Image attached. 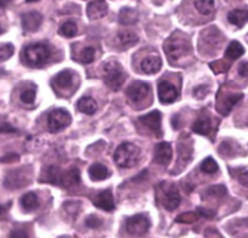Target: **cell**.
Wrapping results in <instances>:
<instances>
[{
    "instance_id": "obj_11",
    "label": "cell",
    "mask_w": 248,
    "mask_h": 238,
    "mask_svg": "<svg viewBox=\"0 0 248 238\" xmlns=\"http://www.w3.org/2000/svg\"><path fill=\"white\" fill-rule=\"evenodd\" d=\"M158 97L162 104H173L178 99V90L173 84L164 80L158 84Z\"/></svg>"
},
{
    "instance_id": "obj_39",
    "label": "cell",
    "mask_w": 248,
    "mask_h": 238,
    "mask_svg": "<svg viewBox=\"0 0 248 238\" xmlns=\"http://www.w3.org/2000/svg\"><path fill=\"white\" fill-rule=\"evenodd\" d=\"M194 92L195 96H196L197 99H203V97L206 96L207 92H208V88H207V85H201V87L197 88Z\"/></svg>"
},
{
    "instance_id": "obj_5",
    "label": "cell",
    "mask_w": 248,
    "mask_h": 238,
    "mask_svg": "<svg viewBox=\"0 0 248 238\" xmlns=\"http://www.w3.org/2000/svg\"><path fill=\"white\" fill-rule=\"evenodd\" d=\"M102 72H104V80L112 90H119L125 80V74L117 61H108L102 66Z\"/></svg>"
},
{
    "instance_id": "obj_15",
    "label": "cell",
    "mask_w": 248,
    "mask_h": 238,
    "mask_svg": "<svg viewBox=\"0 0 248 238\" xmlns=\"http://www.w3.org/2000/svg\"><path fill=\"white\" fill-rule=\"evenodd\" d=\"M173 149L168 142H161L155 149V162L161 165H167L171 161Z\"/></svg>"
},
{
    "instance_id": "obj_29",
    "label": "cell",
    "mask_w": 248,
    "mask_h": 238,
    "mask_svg": "<svg viewBox=\"0 0 248 238\" xmlns=\"http://www.w3.org/2000/svg\"><path fill=\"white\" fill-rule=\"evenodd\" d=\"M195 6H196L197 11L202 15H211L214 8V1H209V0H203V1H195Z\"/></svg>"
},
{
    "instance_id": "obj_27",
    "label": "cell",
    "mask_w": 248,
    "mask_h": 238,
    "mask_svg": "<svg viewBox=\"0 0 248 238\" xmlns=\"http://www.w3.org/2000/svg\"><path fill=\"white\" fill-rule=\"evenodd\" d=\"M243 54H245V49H243L242 45L238 42H236V40H233V42H231L229 44L228 49H226L225 57L233 61V60H237L238 57L242 56Z\"/></svg>"
},
{
    "instance_id": "obj_24",
    "label": "cell",
    "mask_w": 248,
    "mask_h": 238,
    "mask_svg": "<svg viewBox=\"0 0 248 238\" xmlns=\"http://www.w3.org/2000/svg\"><path fill=\"white\" fill-rule=\"evenodd\" d=\"M20 203L25 211H33L39 207V199L34 192H28L21 197Z\"/></svg>"
},
{
    "instance_id": "obj_2",
    "label": "cell",
    "mask_w": 248,
    "mask_h": 238,
    "mask_svg": "<svg viewBox=\"0 0 248 238\" xmlns=\"http://www.w3.org/2000/svg\"><path fill=\"white\" fill-rule=\"evenodd\" d=\"M113 159L119 168H132L140 159V149L130 142H123L114 151Z\"/></svg>"
},
{
    "instance_id": "obj_12",
    "label": "cell",
    "mask_w": 248,
    "mask_h": 238,
    "mask_svg": "<svg viewBox=\"0 0 248 238\" xmlns=\"http://www.w3.org/2000/svg\"><path fill=\"white\" fill-rule=\"evenodd\" d=\"M243 97L242 94H228L223 97L218 96V106L217 109L220 114L223 116H228L229 112L232 109V107L237 104L238 101H241Z\"/></svg>"
},
{
    "instance_id": "obj_9",
    "label": "cell",
    "mask_w": 248,
    "mask_h": 238,
    "mask_svg": "<svg viewBox=\"0 0 248 238\" xmlns=\"http://www.w3.org/2000/svg\"><path fill=\"white\" fill-rule=\"evenodd\" d=\"M161 120L162 114L158 111H152L139 118V122L142 123V125H145L147 129L151 130L157 137H161L163 135V133H162Z\"/></svg>"
},
{
    "instance_id": "obj_22",
    "label": "cell",
    "mask_w": 248,
    "mask_h": 238,
    "mask_svg": "<svg viewBox=\"0 0 248 238\" xmlns=\"http://www.w3.org/2000/svg\"><path fill=\"white\" fill-rule=\"evenodd\" d=\"M139 20V14L135 9L123 8L119 13V22L124 26H132L138 22Z\"/></svg>"
},
{
    "instance_id": "obj_47",
    "label": "cell",
    "mask_w": 248,
    "mask_h": 238,
    "mask_svg": "<svg viewBox=\"0 0 248 238\" xmlns=\"http://www.w3.org/2000/svg\"><path fill=\"white\" fill-rule=\"evenodd\" d=\"M60 238H68V237H65V236H63V237H60Z\"/></svg>"
},
{
    "instance_id": "obj_3",
    "label": "cell",
    "mask_w": 248,
    "mask_h": 238,
    "mask_svg": "<svg viewBox=\"0 0 248 238\" xmlns=\"http://www.w3.org/2000/svg\"><path fill=\"white\" fill-rule=\"evenodd\" d=\"M50 57V49L45 44H31L22 51L23 62L30 67L43 66Z\"/></svg>"
},
{
    "instance_id": "obj_20",
    "label": "cell",
    "mask_w": 248,
    "mask_h": 238,
    "mask_svg": "<svg viewBox=\"0 0 248 238\" xmlns=\"http://www.w3.org/2000/svg\"><path fill=\"white\" fill-rule=\"evenodd\" d=\"M228 21L231 25L242 28L248 22V10L246 9H235L228 14Z\"/></svg>"
},
{
    "instance_id": "obj_21",
    "label": "cell",
    "mask_w": 248,
    "mask_h": 238,
    "mask_svg": "<svg viewBox=\"0 0 248 238\" xmlns=\"http://www.w3.org/2000/svg\"><path fill=\"white\" fill-rule=\"evenodd\" d=\"M88 173H89V176L93 181H102V180L109 178V175H111L108 169L100 163L93 164L89 168V171H88Z\"/></svg>"
},
{
    "instance_id": "obj_37",
    "label": "cell",
    "mask_w": 248,
    "mask_h": 238,
    "mask_svg": "<svg viewBox=\"0 0 248 238\" xmlns=\"http://www.w3.org/2000/svg\"><path fill=\"white\" fill-rule=\"evenodd\" d=\"M209 66H211V70L214 73H224L229 70V65L224 61H216V62H212Z\"/></svg>"
},
{
    "instance_id": "obj_10",
    "label": "cell",
    "mask_w": 248,
    "mask_h": 238,
    "mask_svg": "<svg viewBox=\"0 0 248 238\" xmlns=\"http://www.w3.org/2000/svg\"><path fill=\"white\" fill-rule=\"evenodd\" d=\"M150 87L147 83L144 82H134L128 87L127 96L133 102H140L149 95Z\"/></svg>"
},
{
    "instance_id": "obj_46",
    "label": "cell",
    "mask_w": 248,
    "mask_h": 238,
    "mask_svg": "<svg viewBox=\"0 0 248 238\" xmlns=\"http://www.w3.org/2000/svg\"><path fill=\"white\" fill-rule=\"evenodd\" d=\"M1 33H3V30H1V27H0V34H1Z\"/></svg>"
},
{
    "instance_id": "obj_28",
    "label": "cell",
    "mask_w": 248,
    "mask_h": 238,
    "mask_svg": "<svg viewBox=\"0 0 248 238\" xmlns=\"http://www.w3.org/2000/svg\"><path fill=\"white\" fill-rule=\"evenodd\" d=\"M59 33L61 35H63V37L67 38L75 37L77 34V25L73 21H67V22H65L60 27Z\"/></svg>"
},
{
    "instance_id": "obj_42",
    "label": "cell",
    "mask_w": 248,
    "mask_h": 238,
    "mask_svg": "<svg viewBox=\"0 0 248 238\" xmlns=\"http://www.w3.org/2000/svg\"><path fill=\"white\" fill-rule=\"evenodd\" d=\"M16 132L14 128H11L10 125H0V133H14Z\"/></svg>"
},
{
    "instance_id": "obj_35",
    "label": "cell",
    "mask_w": 248,
    "mask_h": 238,
    "mask_svg": "<svg viewBox=\"0 0 248 238\" xmlns=\"http://www.w3.org/2000/svg\"><path fill=\"white\" fill-rule=\"evenodd\" d=\"M85 225L89 228H99L102 225V221L99 216L92 214V215L87 216V219H85Z\"/></svg>"
},
{
    "instance_id": "obj_23",
    "label": "cell",
    "mask_w": 248,
    "mask_h": 238,
    "mask_svg": "<svg viewBox=\"0 0 248 238\" xmlns=\"http://www.w3.org/2000/svg\"><path fill=\"white\" fill-rule=\"evenodd\" d=\"M77 108H78V111H80L82 113L92 116V114H94L95 112H96L97 104H96V101H95L93 97L83 96L82 99L78 100Z\"/></svg>"
},
{
    "instance_id": "obj_7",
    "label": "cell",
    "mask_w": 248,
    "mask_h": 238,
    "mask_svg": "<svg viewBox=\"0 0 248 238\" xmlns=\"http://www.w3.org/2000/svg\"><path fill=\"white\" fill-rule=\"evenodd\" d=\"M127 232L132 236H142L149 231L150 220L144 214H137L127 219L125 223Z\"/></svg>"
},
{
    "instance_id": "obj_33",
    "label": "cell",
    "mask_w": 248,
    "mask_h": 238,
    "mask_svg": "<svg viewBox=\"0 0 248 238\" xmlns=\"http://www.w3.org/2000/svg\"><path fill=\"white\" fill-rule=\"evenodd\" d=\"M199 219V215L196 213H191V211H187V213H184L181 215H179L175 219L176 223H192Z\"/></svg>"
},
{
    "instance_id": "obj_16",
    "label": "cell",
    "mask_w": 248,
    "mask_h": 238,
    "mask_svg": "<svg viewBox=\"0 0 248 238\" xmlns=\"http://www.w3.org/2000/svg\"><path fill=\"white\" fill-rule=\"evenodd\" d=\"M43 17L37 11H31L22 16V27L26 32H35L42 26Z\"/></svg>"
},
{
    "instance_id": "obj_34",
    "label": "cell",
    "mask_w": 248,
    "mask_h": 238,
    "mask_svg": "<svg viewBox=\"0 0 248 238\" xmlns=\"http://www.w3.org/2000/svg\"><path fill=\"white\" fill-rule=\"evenodd\" d=\"M207 193H208L209 196L220 198V197L225 196V194L228 193V191H226V187L223 186V185H214V186H211L207 190Z\"/></svg>"
},
{
    "instance_id": "obj_36",
    "label": "cell",
    "mask_w": 248,
    "mask_h": 238,
    "mask_svg": "<svg viewBox=\"0 0 248 238\" xmlns=\"http://www.w3.org/2000/svg\"><path fill=\"white\" fill-rule=\"evenodd\" d=\"M21 101L26 104H31L35 100V91L33 89H27L21 94Z\"/></svg>"
},
{
    "instance_id": "obj_38",
    "label": "cell",
    "mask_w": 248,
    "mask_h": 238,
    "mask_svg": "<svg viewBox=\"0 0 248 238\" xmlns=\"http://www.w3.org/2000/svg\"><path fill=\"white\" fill-rule=\"evenodd\" d=\"M238 181L242 186L247 187L248 189V169H243L238 174Z\"/></svg>"
},
{
    "instance_id": "obj_17",
    "label": "cell",
    "mask_w": 248,
    "mask_h": 238,
    "mask_svg": "<svg viewBox=\"0 0 248 238\" xmlns=\"http://www.w3.org/2000/svg\"><path fill=\"white\" fill-rule=\"evenodd\" d=\"M108 5L105 1H90L87 8V15L90 20H100L106 16Z\"/></svg>"
},
{
    "instance_id": "obj_30",
    "label": "cell",
    "mask_w": 248,
    "mask_h": 238,
    "mask_svg": "<svg viewBox=\"0 0 248 238\" xmlns=\"http://www.w3.org/2000/svg\"><path fill=\"white\" fill-rule=\"evenodd\" d=\"M218 164L212 157H207L201 163V170L206 174H214L218 171Z\"/></svg>"
},
{
    "instance_id": "obj_43",
    "label": "cell",
    "mask_w": 248,
    "mask_h": 238,
    "mask_svg": "<svg viewBox=\"0 0 248 238\" xmlns=\"http://www.w3.org/2000/svg\"><path fill=\"white\" fill-rule=\"evenodd\" d=\"M18 159V156H16V154H9V156H6L5 158H1V162H11V161H17Z\"/></svg>"
},
{
    "instance_id": "obj_41",
    "label": "cell",
    "mask_w": 248,
    "mask_h": 238,
    "mask_svg": "<svg viewBox=\"0 0 248 238\" xmlns=\"http://www.w3.org/2000/svg\"><path fill=\"white\" fill-rule=\"evenodd\" d=\"M238 74L241 77L248 78V62H242L238 66Z\"/></svg>"
},
{
    "instance_id": "obj_45",
    "label": "cell",
    "mask_w": 248,
    "mask_h": 238,
    "mask_svg": "<svg viewBox=\"0 0 248 238\" xmlns=\"http://www.w3.org/2000/svg\"><path fill=\"white\" fill-rule=\"evenodd\" d=\"M8 5V3L6 1H4V3H0V8H4V6Z\"/></svg>"
},
{
    "instance_id": "obj_40",
    "label": "cell",
    "mask_w": 248,
    "mask_h": 238,
    "mask_svg": "<svg viewBox=\"0 0 248 238\" xmlns=\"http://www.w3.org/2000/svg\"><path fill=\"white\" fill-rule=\"evenodd\" d=\"M10 238H28V235L25 230H20V228H17V230L11 231Z\"/></svg>"
},
{
    "instance_id": "obj_1",
    "label": "cell",
    "mask_w": 248,
    "mask_h": 238,
    "mask_svg": "<svg viewBox=\"0 0 248 238\" xmlns=\"http://www.w3.org/2000/svg\"><path fill=\"white\" fill-rule=\"evenodd\" d=\"M164 51H166L167 56H168L169 62L175 63L180 59L191 54L192 46L187 38L180 35L179 33H175V34L170 35L166 40V43H164Z\"/></svg>"
},
{
    "instance_id": "obj_44",
    "label": "cell",
    "mask_w": 248,
    "mask_h": 238,
    "mask_svg": "<svg viewBox=\"0 0 248 238\" xmlns=\"http://www.w3.org/2000/svg\"><path fill=\"white\" fill-rule=\"evenodd\" d=\"M199 211H201V215H203V216H207V218H212V216H213V214H212V211H209V210H206V209L204 208H199Z\"/></svg>"
},
{
    "instance_id": "obj_13",
    "label": "cell",
    "mask_w": 248,
    "mask_h": 238,
    "mask_svg": "<svg viewBox=\"0 0 248 238\" xmlns=\"http://www.w3.org/2000/svg\"><path fill=\"white\" fill-rule=\"evenodd\" d=\"M192 132L197 133V134L206 135V136H212L214 134L213 124H212V119L209 118L207 114L200 116L199 118L195 120L194 125H192Z\"/></svg>"
},
{
    "instance_id": "obj_8",
    "label": "cell",
    "mask_w": 248,
    "mask_h": 238,
    "mask_svg": "<svg viewBox=\"0 0 248 238\" xmlns=\"http://www.w3.org/2000/svg\"><path fill=\"white\" fill-rule=\"evenodd\" d=\"M31 180V174L27 173V168L16 169L6 175L5 186L9 189H21L28 185Z\"/></svg>"
},
{
    "instance_id": "obj_25",
    "label": "cell",
    "mask_w": 248,
    "mask_h": 238,
    "mask_svg": "<svg viewBox=\"0 0 248 238\" xmlns=\"http://www.w3.org/2000/svg\"><path fill=\"white\" fill-rule=\"evenodd\" d=\"M55 85L60 89H67L73 84V74L71 71H62L59 74L55 75L54 80H52Z\"/></svg>"
},
{
    "instance_id": "obj_6",
    "label": "cell",
    "mask_w": 248,
    "mask_h": 238,
    "mask_svg": "<svg viewBox=\"0 0 248 238\" xmlns=\"http://www.w3.org/2000/svg\"><path fill=\"white\" fill-rule=\"evenodd\" d=\"M71 122H72L71 114L66 109L62 108L54 109V111L50 112L49 117H47V127H49L50 132L52 133L65 129L66 127L71 124Z\"/></svg>"
},
{
    "instance_id": "obj_4",
    "label": "cell",
    "mask_w": 248,
    "mask_h": 238,
    "mask_svg": "<svg viewBox=\"0 0 248 238\" xmlns=\"http://www.w3.org/2000/svg\"><path fill=\"white\" fill-rule=\"evenodd\" d=\"M157 198L159 199L162 206L169 211L175 210L181 202L178 187L173 184H168V182H161L157 186Z\"/></svg>"
},
{
    "instance_id": "obj_18",
    "label": "cell",
    "mask_w": 248,
    "mask_h": 238,
    "mask_svg": "<svg viewBox=\"0 0 248 238\" xmlns=\"http://www.w3.org/2000/svg\"><path fill=\"white\" fill-rule=\"evenodd\" d=\"M162 67V60L157 55L145 57L141 61V71L145 74H155L158 72Z\"/></svg>"
},
{
    "instance_id": "obj_31",
    "label": "cell",
    "mask_w": 248,
    "mask_h": 238,
    "mask_svg": "<svg viewBox=\"0 0 248 238\" xmlns=\"http://www.w3.org/2000/svg\"><path fill=\"white\" fill-rule=\"evenodd\" d=\"M14 45L10 43H5V44H0V62H4L6 60L10 59L14 55Z\"/></svg>"
},
{
    "instance_id": "obj_14",
    "label": "cell",
    "mask_w": 248,
    "mask_h": 238,
    "mask_svg": "<svg viewBox=\"0 0 248 238\" xmlns=\"http://www.w3.org/2000/svg\"><path fill=\"white\" fill-rule=\"evenodd\" d=\"M94 206L106 211H112L114 209V199L111 190H105L99 192L94 198Z\"/></svg>"
},
{
    "instance_id": "obj_32",
    "label": "cell",
    "mask_w": 248,
    "mask_h": 238,
    "mask_svg": "<svg viewBox=\"0 0 248 238\" xmlns=\"http://www.w3.org/2000/svg\"><path fill=\"white\" fill-rule=\"evenodd\" d=\"M80 61L85 65H89L95 60V50L94 47H85V49L82 50L80 52Z\"/></svg>"
},
{
    "instance_id": "obj_26",
    "label": "cell",
    "mask_w": 248,
    "mask_h": 238,
    "mask_svg": "<svg viewBox=\"0 0 248 238\" xmlns=\"http://www.w3.org/2000/svg\"><path fill=\"white\" fill-rule=\"evenodd\" d=\"M118 40L122 47H124V49H129V47L134 46V45L139 42V37H138L135 33L124 30V32H121L118 34Z\"/></svg>"
},
{
    "instance_id": "obj_19",
    "label": "cell",
    "mask_w": 248,
    "mask_h": 238,
    "mask_svg": "<svg viewBox=\"0 0 248 238\" xmlns=\"http://www.w3.org/2000/svg\"><path fill=\"white\" fill-rule=\"evenodd\" d=\"M80 181V174L77 168H71L67 171H62L60 178V186L72 187Z\"/></svg>"
}]
</instances>
